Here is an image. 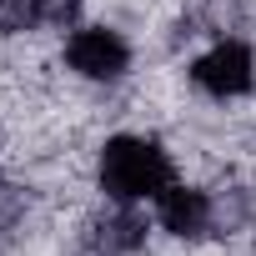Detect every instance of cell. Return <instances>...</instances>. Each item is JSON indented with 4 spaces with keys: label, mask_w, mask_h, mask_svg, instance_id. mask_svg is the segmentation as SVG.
Here are the masks:
<instances>
[{
    "label": "cell",
    "mask_w": 256,
    "mask_h": 256,
    "mask_svg": "<svg viewBox=\"0 0 256 256\" xmlns=\"http://www.w3.org/2000/svg\"><path fill=\"white\" fill-rule=\"evenodd\" d=\"M171 186V156L151 136H116L100 151V191L120 206L156 201Z\"/></svg>",
    "instance_id": "1"
},
{
    "label": "cell",
    "mask_w": 256,
    "mask_h": 256,
    "mask_svg": "<svg viewBox=\"0 0 256 256\" xmlns=\"http://www.w3.org/2000/svg\"><path fill=\"white\" fill-rule=\"evenodd\" d=\"M66 60L86 80H120L131 70V46H126L116 30H106V26H80L66 40Z\"/></svg>",
    "instance_id": "3"
},
{
    "label": "cell",
    "mask_w": 256,
    "mask_h": 256,
    "mask_svg": "<svg viewBox=\"0 0 256 256\" xmlns=\"http://www.w3.org/2000/svg\"><path fill=\"white\" fill-rule=\"evenodd\" d=\"M191 80H196L206 96H216V100H236V96H246L251 80H256V56H251L241 40H216L206 56L191 60Z\"/></svg>",
    "instance_id": "2"
},
{
    "label": "cell",
    "mask_w": 256,
    "mask_h": 256,
    "mask_svg": "<svg viewBox=\"0 0 256 256\" xmlns=\"http://www.w3.org/2000/svg\"><path fill=\"white\" fill-rule=\"evenodd\" d=\"M211 196L206 191H196V186H166L161 196H156V221L171 231V236H201V231H211Z\"/></svg>",
    "instance_id": "4"
},
{
    "label": "cell",
    "mask_w": 256,
    "mask_h": 256,
    "mask_svg": "<svg viewBox=\"0 0 256 256\" xmlns=\"http://www.w3.org/2000/svg\"><path fill=\"white\" fill-rule=\"evenodd\" d=\"M40 16H46L40 0H0V26L6 30H30Z\"/></svg>",
    "instance_id": "5"
}]
</instances>
